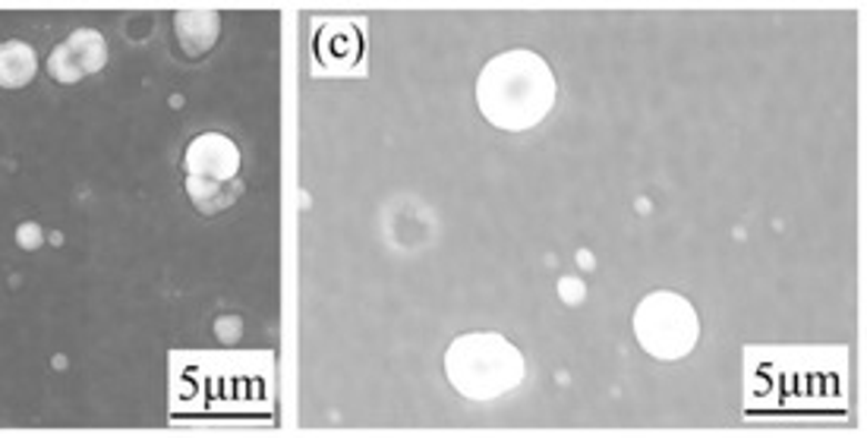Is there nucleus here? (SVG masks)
<instances>
[{"label": "nucleus", "mask_w": 867, "mask_h": 438, "mask_svg": "<svg viewBox=\"0 0 867 438\" xmlns=\"http://www.w3.org/2000/svg\"><path fill=\"white\" fill-rule=\"evenodd\" d=\"M218 186H221V183H215V180H202V177L186 180V190H190V196H193L196 205H202V202H209L212 196H218Z\"/></svg>", "instance_id": "obj_9"}, {"label": "nucleus", "mask_w": 867, "mask_h": 438, "mask_svg": "<svg viewBox=\"0 0 867 438\" xmlns=\"http://www.w3.org/2000/svg\"><path fill=\"white\" fill-rule=\"evenodd\" d=\"M218 338H221V340H236V338H240V319H231V328H228V319L218 322Z\"/></svg>", "instance_id": "obj_12"}, {"label": "nucleus", "mask_w": 867, "mask_h": 438, "mask_svg": "<svg viewBox=\"0 0 867 438\" xmlns=\"http://www.w3.org/2000/svg\"><path fill=\"white\" fill-rule=\"evenodd\" d=\"M634 338L656 359H682L700 338V319L688 297L675 291H653L634 309Z\"/></svg>", "instance_id": "obj_3"}, {"label": "nucleus", "mask_w": 867, "mask_h": 438, "mask_svg": "<svg viewBox=\"0 0 867 438\" xmlns=\"http://www.w3.org/2000/svg\"><path fill=\"white\" fill-rule=\"evenodd\" d=\"M186 171L190 177L228 183L240 171V149L224 133H202L186 149Z\"/></svg>", "instance_id": "obj_5"}, {"label": "nucleus", "mask_w": 867, "mask_h": 438, "mask_svg": "<svg viewBox=\"0 0 867 438\" xmlns=\"http://www.w3.org/2000/svg\"><path fill=\"white\" fill-rule=\"evenodd\" d=\"M315 51H319V60L325 67L347 70L360 58V35H356L354 26H347V22H332V26L322 29Z\"/></svg>", "instance_id": "obj_6"}, {"label": "nucleus", "mask_w": 867, "mask_h": 438, "mask_svg": "<svg viewBox=\"0 0 867 438\" xmlns=\"http://www.w3.org/2000/svg\"><path fill=\"white\" fill-rule=\"evenodd\" d=\"M39 58L36 48L26 41H3L0 44V85L3 89H22L36 80Z\"/></svg>", "instance_id": "obj_7"}, {"label": "nucleus", "mask_w": 867, "mask_h": 438, "mask_svg": "<svg viewBox=\"0 0 867 438\" xmlns=\"http://www.w3.org/2000/svg\"><path fill=\"white\" fill-rule=\"evenodd\" d=\"M174 29H178L180 41L190 54H202L212 48V41L218 39V17L215 13H202V10H193V13H178L174 20Z\"/></svg>", "instance_id": "obj_8"}, {"label": "nucleus", "mask_w": 867, "mask_h": 438, "mask_svg": "<svg viewBox=\"0 0 867 438\" xmlns=\"http://www.w3.org/2000/svg\"><path fill=\"white\" fill-rule=\"evenodd\" d=\"M17 243H20L22 249H39L41 243H44V234H41V227L36 221H26L17 227Z\"/></svg>", "instance_id": "obj_10"}, {"label": "nucleus", "mask_w": 867, "mask_h": 438, "mask_svg": "<svg viewBox=\"0 0 867 438\" xmlns=\"http://www.w3.org/2000/svg\"><path fill=\"white\" fill-rule=\"evenodd\" d=\"M558 294H562V299H565V303H572L574 306V303H581V299H584V294H587V291H584V284H581L577 278H565V281H558Z\"/></svg>", "instance_id": "obj_11"}, {"label": "nucleus", "mask_w": 867, "mask_h": 438, "mask_svg": "<svg viewBox=\"0 0 867 438\" xmlns=\"http://www.w3.org/2000/svg\"><path fill=\"white\" fill-rule=\"evenodd\" d=\"M527 363L512 340L498 332L461 335L445 350V376L471 400H495L524 381Z\"/></svg>", "instance_id": "obj_2"}, {"label": "nucleus", "mask_w": 867, "mask_h": 438, "mask_svg": "<svg viewBox=\"0 0 867 438\" xmlns=\"http://www.w3.org/2000/svg\"><path fill=\"white\" fill-rule=\"evenodd\" d=\"M108 63V41L95 29H77L48 58V73L58 82H79L89 73H99Z\"/></svg>", "instance_id": "obj_4"}, {"label": "nucleus", "mask_w": 867, "mask_h": 438, "mask_svg": "<svg viewBox=\"0 0 867 438\" xmlns=\"http://www.w3.org/2000/svg\"><path fill=\"white\" fill-rule=\"evenodd\" d=\"M555 73L533 51H505L493 58L476 80L480 114L498 130L524 133L550 118L555 108Z\"/></svg>", "instance_id": "obj_1"}]
</instances>
